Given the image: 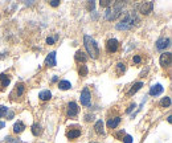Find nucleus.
Masks as SVG:
<instances>
[{
	"label": "nucleus",
	"mask_w": 172,
	"mask_h": 143,
	"mask_svg": "<svg viewBox=\"0 0 172 143\" xmlns=\"http://www.w3.org/2000/svg\"><path fill=\"white\" fill-rule=\"evenodd\" d=\"M90 143H97V142H90Z\"/></svg>",
	"instance_id": "c9c22d12"
},
{
	"label": "nucleus",
	"mask_w": 172,
	"mask_h": 143,
	"mask_svg": "<svg viewBox=\"0 0 172 143\" xmlns=\"http://www.w3.org/2000/svg\"><path fill=\"white\" fill-rule=\"evenodd\" d=\"M66 135H67V138H69V139H76V138H78V136L81 135V130L73 129V130H70V131L67 133Z\"/></svg>",
	"instance_id": "f3484780"
},
{
	"label": "nucleus",
	"mask_w": 172,
	"mask_h": 143,
	"mask_svg": "<svg viewBox=\"0 0 172 143\" xmlns=\"http://www.w3.org/2000/svg\"><path fill=\"white\" fill-rule=\"evenodd\" d=\"M93 118H94L93 115H89V114L86 115V121H91V119H93Z\"/></svg>",
	"instance_id": "473e14b6"
},
{
	"label": "nucleus",
	"mask_w": 172,
	"mask_h": 143,
	"mask_svg": "<svg viewBox=\"0 0 172 143\" xmlns=\"http://www.w3.org/2000/svg\"><path fill=\"white\" fill-rule=\"evenodd\" d=\"M39 98L41 99V101H48V99L52 98V93L49 92V90H42V92L39 93Z\"/></svg>",
	"instance_id": "4468645a"
},
{
	"label": "nucleus",
	"mask_w": 172,
	"mask_h": 143,
	"mask_svg": "<svg viewBox=\"0 0 172 143\" xmlns=\"http://www.w3.org/2000/svg\"><path fill=\"white\" fill-rule=\"evenodd\" d=\"M45 64H47L48 66H56L57 65L56 52H50V53H49V56L47 57V60H45Z\"/></svg>",
	"instance_id": "9b49d317"
},
{
	"label": "nucleus",
	"mask_w": 172,
	"mask_h": 143,
	"mask_svg": "<svg viewBox=\"0 0 172 143\" xmlns=\"http://www.w3.org/2000/svg\"><path fill=\"white\" fill-rule=\"evenodd\" d=\"M111 4H113V3L110 1V0H102V1H99V5H101V7H106V8H109Z\"/></svg>",
	"instance_id": "393cba45"
},
{
	"label": "nucleus",
	"mask_w": 172,
	"mask_h": 143,
	"mask_svg": "<svg viewBox=\"0 0 172 143\" xmlns=\"http://www.w3.org/2000/svg\"><path fill=\"white\" fill-rule=\"evenodd\" d=\"M122 13H123V4L122 3H115L113 5V8H107V11L105 12V19L109 21H113L118 19Z\"/></svg>",
	"instance_id": "7ed1b4c3"
},
{
	"label": "nucleus",
	"mask_w": 172,
	"mask_h": 143,
	"mask_svg": "<svg viewBox=\"0 0 172 143\" xmlns=\"http://www.w3.org/2000/svg\"><path fill=\"white\" fill-rule=\"evenodd\" d=\"M32 134L35 136H39L40 134H41V126H40V124H37V123H35L32 126Z\"/></svg>",
	"instance_id": "412c9836"
},
{
	"label": "nucleus",
	"mask_w": 172,
	"mask_h": 143,
	"mask_svg": "<svg viewBox=\"0 0 172 143\" xmlns=\"http://www.w3.org/2000/svg\"><path fill=\"white\" fill-rule=\"evenodd\" d=\"M171 45V39H159L158 42H156V48H158L159 50H164L165 48H168Z\"/></svg>",
	"instance_id": "1a4fd4ad"
},
{
	"label": "nucleus",
	"mask_w": 172,
	"mask_h": 143,
	"mask_svg": "<svg viewBox=\"0 0 172 143\" xmlns=\"http://www.w3.org/2000/svg\"><path fill=\"white\" fill-rule=\"evenodd\" d=\"M10 77L8 76H5V74H0V85H1L3 87L4 86H8L10 85Z\"/></svg>",
	"instance_id": "aec40b11"
},
{
	"label": "nucleus",
	"mask_w": 172,
	"mask_h": 143,
	"mask_svg": "<svg viewBox=\"0 0 172 143\" xmlns=\"http://www.w3.org/2000/svg\"><path fill=\"white\" fill-rule=\"evenodd\" d=\"M94 129H96V133H97V134H103V133H105V130H103V122H102V119L97 121L96 124H94Z\"/></svg>",
	"instance_id": "6ab92c4d"
},
{
	"label": "nucleus",
	"mask_w": 172,
	"mask_h": 143,
	"mask_svg": "<svg viewBox=\"0 0 172 143\" xmlns=\"http://www.w3.org/2000/svg\"><path fill=\"white\" fill-rule=\"evenodd\" d=\"M119 123H121V118L119 117H115V118H113V119L107 121V126H109V129H115Z\"/></svg>",
	"instance_id": "ddd939ff"
},
{
	"label": "nucleus",
	"mask_w": 172,
	"mask_h": 143,
	"mask_svg": "<svg viewBox=\"0 0 172 143\" xmlns=\"http://www.w3.org/2000/svg\"><path fill=\"white\" fill-rule=\"evenodd\" d=\"M139 21H140L139 17H138V15L135 12H125V13H122L121 21L116 24V29L126 31V29L133 28L134 25H138Z\"/></svg>",
	"instance_id": "f257e3e1"
},
{
	"label": "nucleus",
	"mask_w": 172,
	"mask_h": 143,
	"mask_svg": "<svg viewBox=\"0 0 172 143\" xmlns=\"http://www.w3.org/2000/svg\"><path fill=\"white\" fill-rule=\"evenodd\" d=\"M7 111H8L7 107H4V106H0V118L4 117V115L7 114Z\"/></svg>",
	"instance_id": "cd10ccee"
},
{
	"label": "nucleus",
	"mask_w": 172,
	"mask_h": 143,
	"mask_svg": "<svg viewBox=\"0 0 172 143\" xmlns=\"http://www.w3.org/2000/svg\"><path fill=\"white\" fill-rule=\"evenodd\" d=\"M81 103L84 106H89L90 105V99H91V94H90V92H89V89L87 87H85L84 90H82V93H81Z\"/></svg>",
	"instance_id": "0eeeda50"
},
{
	"label": "nucleus",
	"mask_w": 172,
	"mask_h": 143,
	"mask_svg": "<svg viewBox=\"0 0 172 143\" xmlns=\"http://www.w3.org/2000/svg\"><path fill=\"white\" fill-rule=\"evenodd\" d=\"M116 69H118V74H122L126 70V64L125 62H118L116 64Z\"/></svg>",
	"instance_id": "b1692460"
},
{
	"label": "nucleus",
	"mask_w": 172,
	"mask_h": 143,
	"mask_svg": "<svg viewBox=\"0 0 172 143\" xmlns=\"http://www.w3.org/2000/svg\"><path fill=\"white\" fill-rule=\"evenodd\" d=\"M24 129H25V124L21 122V121H17V122L15 123V126H13V133L19 134L21 131H24Z\"/></svg>",
	"instance_id": "dca6fc26"
},
{
	"label": "nucleus",
	"mask_w": 172,
	"mask_h": 143,
	"mask_svg": "<svg viewBox=\"0 0 172 143\" xmlns=\"http://www.w3.org/2000/svg\"><path fill=\"white\" fill-rule=\"evenodd\" d=\"M74 59H76V61H77V62H82V64H85V62H86V60H87V56L85 54V52H82V50H77V52H76Z\"/></svg>",
	"instance_id": "f8f14e48"
},
{
	"label": "nucleus",
	"mask_w": 172,
	"mask_h": 143,
	"mask_svg": "<svg viewBox=\"0 0 172 143\" xmlns=\"http://www.w3.org/2000/svg\"><path fill=\"white\" fill-rule=\"evenodd\" d=\"M23 93H24V85L19 84V85H17V96H21Z\"/></svg>",
	"instance_id": "a878e982"
},
{
	"label": "nucleus",
	"mask_w": 172,
	"mask_h": 143,
	"mask_svg": "<svg viewBox=\"0 0 172 143\" xmlns=\"http://www.w3.org/2000/svg\"><path fill=\"white\" fill-rule=\"evenodd\" d=\"M152 8H153V3L152 1H143V3H139L136 4V10L143 15H148L150 12H152Z\"/></svg>",
	"instance_id": "20e7f679"
},
{
	"label": "nucleus",
	"mask_w": 172,
	"mask_h": 143,
	"mask_svg": "<svg viewBox=\"0 0 172 143\" xmlns=\"http://www.w3.org/2000/svg\"><path fill=\"white\" fill-rule=\"evenodd\" d=\"M160 106L162 107H170L171 106V98L170 97H164V98L160 101Z\"/></svg>",
	"instance_id": "4be33fe9"
},
{
	"label": "nucleus",
	"mask_w": 172,
	"mask_h": 143,
	"mask_svg": "<svg viewBox=\"0 0 172 143\" xmlns=\"http://www.w3.org/2000/svg\"><path fill=\"white\" fill-rule=\"evenodd\" d=\"M134 107H136V105H135V103H133V105H130V107H128V109H127V113H130V111H131V110H133V109H134Z\"/></svg>",
	"instance_id": "2f4dec72"
},
{
	"label": "nucleus",
	"mask_w": 172,
	"mask_h": 143,
	"mask_svg": "<svg viewBox=\"0 0 172 143\" xmlns=\"http://www.w3.org/2000/svg\"><path fill=\"white\" fill-rule=\"evenodd\" d=\"M0 127H4V123L3 122H0Z\"/></svg>",
	"instance_id": "f704fd0d"
},
{
	"label": "nucleus",
	"mask_w": 172,
	"mask_h": 143,
	"mask_svg": "<svg viewBox=\"0 0 172 143\" xmlns=\"http://www.w3.org/2000/svg\"><path fill=\"white\" fill-rule=\"evenodd\" d=\"M118 48H119V44H118V40H115V39H110L106 42V49L109 53H115L118 50Z\"/></svg>",
	"instance_id": "6e6552de"
},
{
	"label": "nucleus",
	"mask_w": 172,
	"mask_h": 143,
	"mask_svg": "<svg viewBox=\"0 0 172 143\" xmlns=\"http://www.w3.org/2000/svg\"><path fill=\"white\" fill-rule=\"evenodd\" d=\"M58 87H60L61 90H69L70 87H72V84L66 80H62V81L58 82Z\"/></svg>",
	"instance_id": "a211bd4d"
},
{
	"label": "nucleus",
	"mask_w": 172,
	"mask_h": 143,
	"mask_svg": "<svg viewBox=\"0 0 172 143\" xmlns=\"http://www.w3.org/2000/svg\"><path fill=\"white\" fill-rule=\"evenodd\" d=\"M49 4H50L52 7H58V5H60V1H58V0H52V1H49Z\"/></svg>",
	"instance_id": "c85d7f7f"
},
{
	"label": "nucleus",
	"mask_w": 172,
	"mask_h": 143,
	"mask_svg": "<svg viewBox=\"0 0 172 143\" xmlns=\"http://www.w3.org/2000/svg\"><path fill=\"white\" fill-rule=\"evenodd\" d=\"M134 62L135 64H140V62H142V59H140L139 56H134Z\"/></svg>",
	"instance_id": "c756f323"
},
{
	"label": "nucleus",
	"mask_w": 172,
	"mask_h": 143,
	"mask_svg": "<svg viewBox=\"0 0 172 143\" xmlns=\"http://www.w3.org/2000/svg\"><path fill=\"white\" fill-rule=\"evenodd\" d=\"M142 86H143V82H136V84H134L133 87L128 90V96H133V94H135L138 90L142 89Z\"/></svg>",
	"instance_id": "2eb2a0df"
},
{
	"label": "nucleus",
	"mask_w": 172,
	"mask_h": 143,
	"mask_svg": "<svg viewBox=\"0 0 172 143\" xmlns=\"http://www.w3.org/2000/svg\"><path fill=\"white\" fill-rule=\"evenodd\" d=\"M84 42H85V48L87 50V54L91 57V59H97L98 54H99V48H98L96 40L90 36L85 35L84 36Z\"/></svg>",
	"instance_id": "f03ea898"
},
{
	"label": "nucleus",
	"mask_w": 172,
	"mask_h": 143,
	"mask_svg": "<svg viewBox=\"0 0 172 143\" xmlns=\"http://www.w3.org/2000/svg\"><path fill=\"white\" fill-rule=\"evenodd\" d=\"M123 134H125L123 131H119L118 134H116V138H121V136H123Z\"/></svg>",
	"instance_id": "72a5a7b5"
},
{
	"label": "nucleus",
	"mask_w": 172,
	"mask_h": 143,
	"mask_svg": "<svg viewBox=\"0 0 172 143\" xmlns=\"http://www.w3.org/2000/svg\"><path fill=\"white\" fill-rule=\"evenodd\" d=\"M163 92H164V87L162 86L160 84H156L153 85V86H151V89H150V96H159V94H162Z\"/></svg>",
	"instance_id": "9d476101"
},
{
	"label": "nucleus",
	"mask_w": 172,
	"mask_h": 143,
	"mask_svg": "<svg viewBox=\"0 0 172 143\" xmlns=\"http://www.w3.org/2000/svg\"><path fill=\"white\" fill-rule=\"evenodd\" d=\"M171 60H172V54L170 53V52H164V53L160 54L159 62H160V65L163 66V68H165V66L171 65Z\"/></svg>",
	"instance_id": "39448f33"
},
{
	"label": "nucleus",
	"mask_w": 172,
	"mask_h": 143,
	"mask_svg": "<svg viewBox=\"0 0 172 143\" xmlns=\"http://www.w3.org/2000/svg\"><path fill=\"white\" fill-rule=\"evenodd\" d=\"M122 141L125 143H133V136L131 135H125V138H122Z\"/></svg>",
	"instance_id": "bb28decb"
},
{
	"label": "nucleus",
	"mask_w": 172,
	"mask_h": 143,
	"mask_svg": "<svg viewBox=\"0 0 172 143\" xmlns=\"http://www.w3.org/2000/svg\"><path fill=\"white\" fill-rule=\"evenodd\" d=\"M78 114V106L76 102H69L67 103V109H66V115L69 118H73Z\"/></svg>",
	"instance_id": "423d86ee"
},
{
	"label": "nucleus",
	"mask_w": 172,
	"mask_h": 143,
	"mask_svg": "<svg viewBox=\"0 0 172 143\" xmlns=\"http://www.w3.org/2000/svg\"><path fill=\"white\" fill-rule=\"evenodd\" d=\"M87 66L86 65H81L79 66V69H78V74L81 76V77H86V76H87Z\"/></svg>",
	"instance_id": "5701e85b"
},
{
	"label": "nucleus",
	"mask_w": 172,
	"mask_h": 143,
	"mask_svg": "<svg viewBox=\"0 0 172 143\" xmlns=\"http://www.w3.org/2000/svg\"><path fill=\"white\" fill-rule=\"evenodd\" d=\"M47 44L53 45V44H54V39H53V37H48V39H47Z\"/></svg>",
	"instance_id": "7c9ffc66"
}]
</instances>
